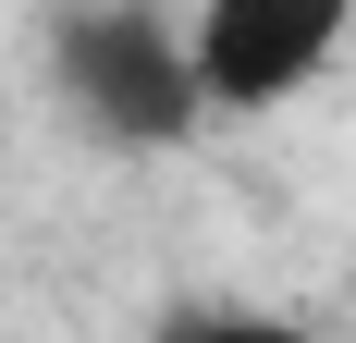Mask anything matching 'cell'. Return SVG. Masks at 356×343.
<instances>
[{"label": "cell", "instance_id": "cell-2", "mask_svg": "<svg viewBox=\"0 0 356 343\" xmlns=\"http://www.w3.org/2000/svg\"><path fill=\"white\" fill-rule=\"evenodd\" d=\"M344 37H356V0H197V86H209V123H258V110L307 99Z\"/></svg>", "mask_w": 356, "mask_h": 343}, {"label": "cell", "instance_id": "cell-1", "mask_svg": "<svg viewBox=\"0 0 356 343\" xmlns=\"http://www.w3.org/2000/svg\"><path fill=\"white\" fill-rule=\"evenodd\" d=\"M37 74H49L62 123L111 160H172L209 123L197 12H172V0H62L49 37H37Z\"/></svg>", "mask_w": 356, "mask_h": 343}, {"label": "cell", "instance_id": "cell-3", "mask_svg": "<svg viewBox=\"0 0 356 343\" xmlns=\"http://www.w3.org/2000/svg\"><path fill=\"white\" fill-rule=\"evenodd\" d=\"M147 343H320L295 307H258V294H172L147 319Z\"/></svg>", "mask_w": 356, "mask_h": 343}]
</instances>
